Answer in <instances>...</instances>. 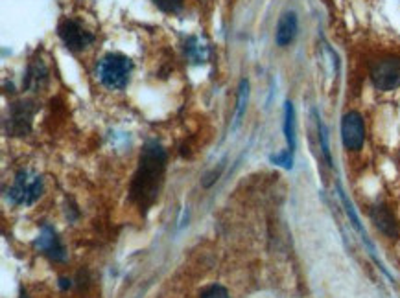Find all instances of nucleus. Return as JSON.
Wrapping results in <instances>:
<instances>
[{"mask_svg":"<svg viewBox=\"0 0 400 298\" xmlns=\"http://www.w3.org/2000/svg\"><path fill=\"white\" fill-rule=\"evenodd\" d=\"M47 66L41 59H35V63H32L28 70V80H26V85L28 87H39L41 85V81L47 80Z\"/></svg>","mask_w":400,"mask_h":298,"instance_id":"4468645a","label":"nucleus"},{"mask_svg":"<svg viewBox=\"0 0 400 298\" xmlns=\"http://www.w3.org/2000/svg\"><path fill=\"white\" fill-rule=\"evenodd\" d=\"M201 298H231L229 297V291L224 287V285H210L207 287L203 293H201Z\"/></svg>","mask_w":400,"mask_h":298,"instance_id":"dca6fc26","label":"nucleus"},{"mask_svg":"<svg viewBox=\"0 0 400 298\" xmlns=\"http://www.w3.org/2000/svg\"><path fill=\"white\" fill-rule=\"evenodd\" d=\"M41 194H43V179L32 171H19L11 188L8 190V199L13 204L28 206L34 204Z\"/></svg>","mask_w":400,"mask_h":298,"instance_id":"7ed1b4c3","label":"nucleus"},{"mask_svg":"<svg viewBox=\"0 0 400 298\" xmlns=\"http://www.w3.org/2000/svg\"><path fill=\"white\" fill-rule=\"evenodd\" d=\"M152 2L166 13H177L183 8V0H152Z\"/></svg>","mask_w":400,"mask_h":298,"instance_id":"2eb2a0df","label":"nucleus"},{"mask_svg":"<svg viewBox=\"0 0 400 298\" xmlns=\"http://www.w3.org/2000/svg\"><path fill=\"white\" fill-rule=\"evenodd\" d=\"M35 107L30 101H19L13 104L10 109V116H8V125H10L11 135H24L32 128V118H34Z\"/></svg>","mask_w":400,"mask_h":298,"instance_id":"0eeeda50","label":"nucleus"},{"mask_svg":"<svg viewBox=\"0 0 400 298\" xmlns=\"http://www.w3.org/2000/svg\"><path fill=\"white\" fill-rule=\"evenodd\" d=\"M166 168V153L157 142L144 146L140 161H138L137 175L131 186V197L137 201L140 209H146L155 201L161 188L162 173Z\"/></svg>","mask_w":400,"mask_h":298,"instance_id":"f257e3e1","label":"nucleus"},{"mask_svg":"<svg viewBox=\"0 0 400 298\" xmlns=\"http://www.w3.org/2000/svg\"><path fill=\"white\" fill-rule=\"evenodd\" d=\"M248 99H249V83L248 80H242L240 81V89H238V99H236V113H234L233 129L238 128V123L242 122V116L246 114V107H248Z\"/></svg>","mask_w":400,"mask_h":298,"instance_id":"ddd939ff","label":"nucleus"},{"mask_svg":"<svg viewBox=\"0 0 400 298\" xmlns=\"http://www.w3.org/2000/svg\"><path fill=\"white\" fill-rule=\"evenodd\" d=\"M371 81L384 92L400 87V57H384L372 63Z\"/></svg>","mask_w":400,"mask_h":298,"instance_id":"20e7f679","label":"nucleus"},{"mask_svg":"<svg viewBox=\"0 0 400 298\" xmlns=\"http://www.w3.org/2000/svg\"><path fill=\"white\" fill-rule=\"evenodd\" d=\"M341 138L347 149L358 151L365 142V125L363 118L358 113H347L341 122Z\"/></svg>","mask_w":400,"mask_h":298,"instance_id":"423d86ee","label":"nucleus"},{"mask_svg":"<svg viewBox=\"0 0 400 298\" xmlns=\"http://www.w3.org/2000/svg\"><path fill=\"white\" fill-rule=\"evenodd\" d=\"M57 32H59V37H61V41L65 43V46H67L68 50H74V52L83 50V48H87L95 41V35H92L91 32H87V30L74 19L63 20V23L59 24Z\"/></svg>","mask_w":400,"mask_h":298,"instance_id":"39448f33","label":"nucleus"},{"mask_svg":"<svg viewBox=\"0 0 400 298\" xmlns=\"http://www.w3.org/2000/svg\"><path fill=\"white\" fill-rule=\"evenodd\" d=\"M131 70H133V63L129 57L122 54H107L96 65V77L107 89L120 90L128 85Z\"/></svg>","mask_w":400,"mask_h":298,"instance_id":"f03ea898","label":"nucleus"},{"mask_svg":"<svg viewBox=\"0 0 400 298\" xmlns=\"http://www.w3.org/2000/svg\"><path fill=\"white\" fill-rule=\"evenodd\" d=\"M35 247H37L39 251H43L50 260L54 261L65 260V247L61 245V242H59V237H57V234L54 232V228H50L48 225H44L41 234H39Z\"/></svg>","mask_w":400,"mask_h":298,"instance_id":"6e6552de","label":"nucleus"},{"mask_svg":"<svg viewBox=\"0 0 400 298\" xmlns=\"http://www.w3.org/2000/svg\"><path fill=\"white\" fill-rule=\"evenodd\" d=\"M272 162L282 166V168H286V170H290L291 164H293V151H290V149H288V151H284V153L273 155Z\"/></svg>","mask_w":400,"mask_h":298,"instance_id":"f3484780","label":"nucleus"},{"mask_svg":"<svg viewBox=\"0 0 400 298\" xmlns=\"http://www.w3.org/2000/svg\"><path fill=\"white\" fill-rule=\"evenodd\" d=\"M372 219H375V225L380 228L384 234H387L389 237L396 236V223L393 213L386 209V206H377L372 210Z\"/></svg>","mask_w":400,"mask_h":298,"instance_id":"9b49d317","label":"nucleus"},{"mask_svg":"<svg viewBox=\"0 0 400 298\" xmlns=\"http://www.w3.org/2000/svg\"><path fill=\"white\" fill-rule=\"evenodd\" d=\"M185 54L192 63H195V65L205 63L207 59H209V44H207L201 37H195V35L194 37H188L185 44Z\"/></svg>","mask_w":400,"mask_h":298,"instance_id":"9d476101","label":"nucleus"},{"mask_svg":"<svg viewBox=\"0 0 400 298\" xmlns=\"http://www.w3.org/2000/svg\"><path fill=\"white\" fill-rule=\"evenodd\" d=\"M297 35V15L293 11H288L281 17L279 24H277L275 41L279 46H288V44L296 39Z\"/></svg>","mask_w":400,"mask_h":298,"instance_id":"1a4fd4ad","label":"nucleus"},{"mask_svg":"<svg viewBox=\"0 0 400 298\" xmlns=\"http://www.w3.org/2000/svg\"><path fill=\"white\" fill-rule=\"evenodd\" d=\"M284 135L290 151H293L296 149V111L291 101H286L284 107Z\"/></svg>","mask_w":400,"mask_h":298,"instance_id":"f8f14e48","label":"nucleus"}]
</instances>
